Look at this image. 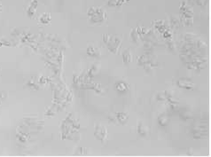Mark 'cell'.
Wrapping results in <instances>:
<instances>
[{
  "instance_id": "cell-3",
  "label": "cell",
  "mask_w": 211,
  "mask_h": 157,
  "mask_svg": "<svg viewBox=\"0 0 211 157\" xmlns=\"http://www.w3.org/2000/svg\"><path fill=\"white\" fill-rule=\"evenodd\" d=\"M115 89L119 92H125L130 89V86H129V84L126 83L125 81L120 80L118 82H116V84H115Z\"/></svg>"
},
{
  "instance_id": "cell-9",
  "label": "cell",
  "mask_w": 211,
  "mask_h": 157,
  "mask_svg": "<svg viewBox=\"0 0 211 157\" xmlns=\"http://www.w3.org/2000/svg\"><path fill=\"white\" fill-rule=\"evenodd\" d=\"M129 0H108V6L110 7H121L123 4Z\"/></svg>"
},
{
  "instance_id": "cell-10",
  "label": "cell",
  "mask_w": 211,
  "mask_h": 157,
  "mask_svg": "<svg viewBox=\"0 0 211 157\" xmlns=\"http://www.w3.org/2000/svg\"><path fill=\"white\" fill-rule=\"evenodd\" d=\"M1 7H2V6H1V4H0V11H1Z\"/></svg>"
},
{
  "instance_id": "cell-4",
  "label": "cell",
  "mask_w": 211,
  "mask_h": 157,
  "mask_svg": "<svg viewBox=\"0 0 211 157\" xmlns=\"http://www.w3.org/2000/svg\"><path fill=\"white\" fill-rule=\"evenodd\" d=\"M178 85L180 87V88H183V89H187V90H190V89H192L193 87V85L191 81L187 80V79H180L178 81Z\"/></svg>"
},
{
  "instance_id": "cell-2",
  "label": "cell",
  "mask_w": 211,
  "mask_h": 157,
  "mask_svg": "<svg viewBox=\"0 0 211 157\" xmlns=\"http://www.w3.org/2000/svg\"><path fill=\"white\" fill-rule=\"evenodd\" d=\"M137 131H138L139 135H140L141 137H146L149 134L150 130L144 123L139 121L138 123V126H137Z\"/></svg>"
},
{
  "instance_id": "cell-7",
  "label": "cell",
  "mask_w": 211,
  "mask_h": 157,
  "mask_svg": "<svg viewBox=\"0 0 211 157\" xmlns=\"http://www.w3.org/2000/svg\"><path fill=\"white\" fill-rule=\"evenodd\" d=\"M123 62L125 64H129L130 62H131L132 55L131 52H130L129 49H127V50H125L124 52H123Z\"/></svg>"
},
{
  "instance_id": "cell-8",
  "label": "cell",
  "mask_w": 211,
  "mask_h": 157,
  "mask_svg": "<svg viewBox=\"0 0 211 157\" xmlns=\"http://www.w3.org/2000/svg\"><path fill=\"white\" fill-rule=\"evenodd\" d=\"M86 53L89 55V56H93V57H96V56H99V51L98 49H96L94 46H89L87 48V51H86Z\"/></svg>"
},
{
  "instance_id": "cell-6",
  "label": "cell",
  "mask_w": 211,
  "mask_h": 157,
  "mask_svg": "<svg viewBox=\"0 0 211 157\" xmlns=\"http://www.w3.org/2000/svg\"><path fill=\"white\" fill-rule=\"evenodd\" d=\"M114 116L116 118V120L118 121L120 124H125L126 122L128 121L129 116L127 113H115Z\"/></svg>"
},
{
  "instance_id": "cell-5",
  "label": "cell",
  "mask_w": 211,
  "mask_h": 157,
  "mask_svg": "<svg viewBox=\"0 0 211 157\" xmlns=\"http://www.w3.org/2000/svg\"><path fill=\"white\" fill-rule=\"evenodd\" d=\"M169 123H170L169 116H168L165 113L161 114L158 116V124H160V126H161V127L168 126V125H169Z\"/></svg>"
},
{
  "instance_id": "cell-1",
  "label": "cell",
  "mask_w": 211,
  "mask_h": 157,
  "mask_svg": "<svg viewBox=\"0 0 211 157\" xmlns=\"http://www.w3.org/2000/svg\"><path fill=\"white\" fill-rule=\"evenodd\" d=\"M94 136L100 142L104 143L106 138L107 137V131L106 130V128L103 125L96 124L95 125V131H94Z\"/></svg>"
}]
</instances>
